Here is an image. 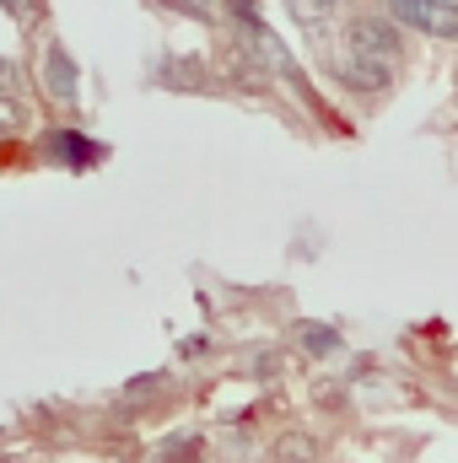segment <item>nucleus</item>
Listing matches in <instances>:
<instances>
[{
    "label": "nucleus",
    "instance_id": "1a4fd4ad",
    "mask_svg": "<svg viewBox=\"0 0 458 463\" xmlns=\"http://www.w3.org/2000/svg\"><path fill=\"white\" fill-rule=\"evenodd\" d=\"M16 81H22L16 60H5V54H0V98H16Z\"/></svg>",
    "mask_w": 458,
    "mask_h": 463
},
{
    "label": "nucleus",
    "instance_id": "7ed1b4c3",
    "mask_svg": "<svg viewBox=\"0 0 458 463\" xmlns=\"http://www.w3.org/2000/svg\"><path fill=\"white\" fill-rule=\"evenodd\" d=\"M335 76H340V87H350V92H388L394 87V65L367 60V54H345L340 65H335Z\"/></svg>",
    "mask_w": 458,
    "mask_h": 463
},
{
    "label": "nucleus",
    "instance_id": "9b49d317",
    "mask_svg": "<svg viewBox=\"0 0 458 463\" xmlns=\"http://www.w3.org/2000/svg\"><path fill=\"white\" fill-rule=\"evenodd\" d=\"M237 11H243V22H253V0H232Z\"/></svg>",
    "mask_w": 458,
    "mask_h": 463
},
{
    "label": "nucleus",
    "instance_id": "20e7f679",
    "mask_svg": "<svg viewBox=\"0 0 458 463\" xmlns=\"http://www.w3.org/2000/svg\"><path fill=\"white\" fill-rule=\"evenodd\" d=\"M43 87H49V98H54V103H76L81 71H76V60H71V49H65V43H54V49L43 54Z\"/></svg>",
    "mask_w": 458,
    "mask_h": 463
},
{
    "label": "nucleus",
    "instance_id": "f03ea898",
    "mask_svg": "<svg viewBox=\"0 0 458 463\" xmlns=\"http://www.w3.org/2000/svg\"><path fill=\"white\" fill-rule=\"evenodd\" d=\"M388 16L399 27H415V33H437V38H458V5L448 0H383Z\"/></svg>",
    "mask_w": 458,
    "mask_h": 463
},
{
    "label": "nucleus",
    "instance_id": "f8f14e48",
    "mask_svg": "<svg viewBox=\"0 0 458 463\" xmlns=\"http://www.w3.org/2000/svg\"><path fill=\"white\" fill-rule=\"evenodd\" d=\"M329 5H340V0H329Z\"/></svg>",
    "mask_w": 458,
    "mask_h": 463
},
{
    "label": "nucleus",
    "instance_id": "423d86ee",
    "mask_svg": "<svg viewBox=\"0 0 458 463\" xmlns=\"http://www.w3.org/2000/svg\"><path fill=\"white\" fill-rule=\"evenodd\" d=\"M157 81L162 87H200L205 81V65L200 60H162L157 65Z\"/></svg>",
    "mask_w": 458,
    "mask_h": 463
},
{
    "label": "nucleus",
    "instance_id": "9d476101",
    "mask_svg": "<svg viewBox=\"0 0 458 463\" xmlns=\"http://www.w3.org/2000/svg\"><path fill=\"white\" fill-rule=\"evenodd\" d=\"M0 5H5V11H11V16H27V22H33V16H38V0H0Z\"/></svg>",
    "mask_w": 458,
    "mask_h": 463
},
{
    "label": "nucleus",
    "instance_id": "ddd939ff",
    "mask_svg": "<svg viewBox=\"0 0 458 463\" xmlns=\"http://www.w3.org/2000/svg\"><path fill=\"white\" fill-rule=\"evenodd\" d=\"M448 5H458V0H448Z\"/></svg>",
    "mask_w": 458,
    "mask_h": 463
},
{
    "label": "nucleus",
    "instance_id": "6e6552de",
    "mask_svg": "<svg viewBox=\"0 0 458 463\" xmlns=\"http://www.w3.org/2000/svg\"><path fill=\"white\" fill-rule=\"evenodd\" d=\"M291 11H297L302 27H324V16H329L335 5H329V0H291Z\"/></svg>",
    "mask_w": 458,
    "mask_h": 463
},
{
    "label": "nucleus",
    "instance_id": "0eeeda50",
    "mask_svg": "<svg viewBox=\"0 0 458 463\" xmlns=\"http://www.w3.org/2000/svg\"><path fill=\"white\" fill-rule=\"evenodd\" d=\"M27 129V103L22 98H0V140Z\"/></svg>",
    "mask_w": 458,
    "mask_h": 463
},
{
    "label": "nucleus",
    "instance_id": "f257e3e1",
    "mask_svg": "<svg viewBox=\"0 0 458 463\" xmlns=\"http://www.w3.org/2000/svg\"><path fill=\"white\" fill-rule=\"evenodd\" d=\"M345 54H367L383 65L405 60V27L394 16H350L345 22Z\"/></svg>",
    "mask_w": 458,
    "mask_h": 463
},
{
    "label": "nucleus",
    "instance_id": "39448f33",
    "mask_svg": "<svg viewBox=\"0 0 458 463\" xmlns=\"http://www.w3.org/2000/svg\"><path fill=\"white\" fill-rule=\"evenodd\" d=\"M43 151H49L54 162H92V156H98V146H92L87 135H71V129H49V135H43Z\"/></svg>",
    "mask_w": 458,
    "mask_h": 463
}]
</instances>
